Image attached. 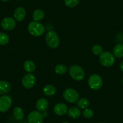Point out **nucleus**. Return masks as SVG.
<instances>
[{
  "instance_id": "c85d7f7f",
  "label": "nucleus",
  "mask_w": 123,
  "mask_h": 123,
  "mask_svg": "<svg viewBox=\"0 0 123 123\" xmlns=\"http://www.w3.org/2000/svg\"><path fill=\"white\" fill-rule=\"evenodd\" d=\"M62 123H69V122H67V121H64V122H62Z\"/></svg>"
},
{
  "instance_id": "7ed1b4c3",
  "label": "nucleus",
  "mask_w": 123,
  "mask_h": 123,
  "mask_svg": "<svg viewBox=\"0 0 123 123\" xmlns=\"http://www.w3.org/2000/svg\"><path fill=\"white\" fill-rule=\"evenodd\" d=\"M69 74L74 80L81 81L85 76V73L83 69L79 65H73L69 68Z\"/></svg>"
},
{
  "instance_id": "9d476101",
  "label": "nucleus",
  "mask_w": 123,
  "mask_h": 123,
  "mask_svg": "<svg viewBox=\"0 0 123 123\" xmlns=\"http://www.w3.org/2000/svg\"><path fill=\"white\" fill-rule=\"evenodd\" d=\"M1 27L4 30L10 31L14 29L16 25V21L14 18L11 17H7L3 19L1 22Z\"/></svg>"
},
{
  "instance_id": "5701e85b",
  "label": "nucleus",
  "mask_w": 123,
  "mask_h": 123,
  "mask_svg": "<svg viewBox=\"0 0 123 123\" xmlns=\"http://www.w3.org/2000/svg\"><path fill=\"white\" fill-rule=\"evenodd\" d=\"M92 53L96 55H100L103 53V48L100 45H94L92 48Z\"/></svg>"
},
{
  "instance_id": "aec40b11",
  "label": "nucleus",
  "mask_w": 123,
  "mask_h": 123,
  "mask_svg": "<svg viewBox=\"0 0 123 123\" xmlns=\"http://www.w3.org/2000/svg\"><path fill=\"white\" fill-rule=\"evenodd\" d=\"M90 102L89 100L86 98H81L77 101V106L79 109H85L89 106Z\"/></svg>"
},
{
  "instance_id": "c756f323",
  "label": "nucleus",
  "mask_w": 123,
  "mask_h": 123,
  "mask_svg": "<svg viewBox=\"0 0 123 123\" xmlns=\"http://www.w3.org/2000/svg\"></svg>"
},
{
  "instance_id": "f3484780",
  "label": "nucleus",
  "mask_w": 123,
  "mask_h": 123,
  "mask_svg": "<svg viewBox=\"0 0 123 123\" xmlns=\"http://www.w3.org/2000/svg\"><path fill=\"white\" fill-rule=\"evenodd\" d=\"M57 92L55 86L52 85H47L44 86L43 89V94L47 96H53L55 95Z\"/></svg>"
},
{
  "instance_id": "ddd939ff",
  "label": "nucleus",
  "mask_w": 123,
  "mask_h": 123,
  "mask_svg": "<svg viewBox=\"0 0 123 123\" xmlns=\"http://www.w3.org/2000/svg\"><path fill=\"white\" fill-rule=\"evenodd\" d=\"M48 107V101L44 98L39 99L36 104V107L39 112H43Z\"/></svg>"
},
{
  "instance_id": "4be33fe9",
  "label": "nucleus",
  "mask_w": 123,
  "mask_h": 123,
  "mask_svg": "<svg viewBox=\"0 0 123 123\" xmlns=\"http://www.w3.org/2000/svg\"><path fill=\"white\" fill-rule=\"evenodd\" d=\"M67 67L65 65L62 64H59L55 66V72L56 74L59 75H62L65 73H67Z\"/></svg>"
},
{
  "instance_id": "bb28decb",
  "label": "nucleus",
  "mask_w": 123,
  "mask_h": 123,
  "mask_svg": "<svg viewBox=\"0 0 123 123\" xmlns=\"http://www.w3.org/2000/svg\"><path fill=\"white\" fill-rule=\"evenodd\" d=\"M119 68L123 72V61H122L120 63V64H119Z\"/></svg>"
},
{
  "instance_id": "a211bd4d",
  "label": "nucleus",
  "mask_w": 123,
  "mask_h": 123,
  "mask_svg": "<svg viewBox=\"0 0 123 123\" xmlns=\"http://www.w3.org/2000/svg\"><path fill=\"white\" fill-rule=\"evenodd\" d=\"M24 69H25L26 72L28 73H31L35 71L36 69V65L35 63L31 60H26L24 63Z\"/></svg>"
},
{
  "instance_id": "393cba45",
  "label": "nucleus",
  "mask_w": 123,
  "mask_h": 123,
  "mask_svg": "<svg viewBox=\"0 0 123 123\" xmlns=\"http://www.w3.org/2000/svg\"><path fill=\"white\" fill-rule=\"evenodd\" d=\"M9 42V37L7 34L0 33V45H4Z\"/></svg>"
},
{
  "instance_id": "b1692460",
  "label": "nucleus",
  "mask_w": 123,
  "mask_h": 123,
  "mask_svg": "<svg viewBox=\"0 0 123 123\" xmlns=\"http://www.w3.org/2000/svg\"><path fill=\"white\" fill-rule=\"evenodd\" d=\"M80 0H65V4L69 8H74L76 7L80 3Z\"/></svg>"
},
{
  "instance_id": "6ab92c4d",
  "label": "nucleus",
  "mask_w": 123,
  "mask_h": 123,
  "mask_svg": "<svg viewBox=\"0 0 123 123\" xmlns=\"http://www.w3.org/2000/svg\"><path fill=\"white\" fill-rule=\"evenodd\" d=\"M113 54L117 58L123 57V44L118 43L116 45L113 49Z\"/></svg>"
},
{
  "instance_id": "20e7f679",
  "label": "nucleus",
  "mask_w": 123,
  "mask_h": 123,
  "mask_svg": "<svg viewBox=\"0 0 123 123\" xmlns=\"http://www.w3.org/2000/svg\"><path fill=\"white\" fill-rule=\"evenodd\" d=\"M99 60L100 63L103 67H110L115 63V59L113 54L109 51H105L100 55Z\"/></svg>"
},
{
  "instance_id": "a878e982",
  "label": "nucleus",
  "mask_w": 123,
  "mask_h": 123,
  "mask_svg": "<svg viewBox=\"0 0 123 123\" xmlns=\"http://www.w3.org/2000/svg\"><path fill=\"white\" fill-rule=\"evenodd\" d=\"M82 113L84 117H85L86 118H88V119L89 118H91L94 116V112L91 109H85L83 110Z\"/></svg>"
},
{
  "instance_id": "412c9836",
  "label": "nucleus",
  "mask_w": 123,
  "mask_h": 123,
  "mask_svg": "<svg viewBox=\"0 0 123 123\" xmlns=\"http://www.w3.org/2000/svg\"><path fill=\"white\" fill-rule=\"evenodd\" d=\"M45 16L44 12L41 9H37L35 10L33 14V19L35 21H41L43 19Z\"/></svg>"
},
{
  "instance_id": "1a4fd4ad",
  "label": "nucleus",
  "mask_w": 123,
  "mask_h": 123,
  "mask_svg": "<svg viewBox=\"0 0 123 123\" xmlns=\"http://www.w3.org/2000/svg\"><path fill=\"white\" fill-rule=\"evenodd\" d=\"M28 123H43V118L42 113L39 111H32L27 117Z\"/></svg>"
},
{
  "instance_id": "6e6552de",
  "label": "nucleus",
  "mask_w": 123,
  "mask_h": 123,
  "mask_svg": "<svg viewBox=\"0 0 123 123\" xmlns=\"http://www.w3.org/2000/svg\"><path fill=\"white\" fill-rule=\"evenodd\" d=\"M12 100L9 95H2L0 97V112H6L11 107Z\"/></svg>"
},
{
  "instance_id": "0eeeda50",
  "label": "nucleus",
  "mask_w": 123,
  "mask_h": 123,
  "mask_svg": "<svg viewBox=\"0 0 123 123\" xmlns=\"http://www.w3.org/2000/svg\"><path fill=\"white\" fill-rule=\"evenodd\" d=\"M36 83V78L35 75L31 73L25 74L22 79V85L25 88L31 89Z\"/></svg>"
},
{
  "instance_id": "2eb2a0df",
  "label": "nucleus",
  "mask_w": 123,
  "mask_h": 123,
  "mask_svg": "<svg viewBox=\"0 0 123 123\" xmlns=\"http://www.w3.org/2000/svg\"><path fill=\"white\" fill-rule=\"evenodd\" d=\"M13 117L17 121H22L24 118V112L20 107H16L13 111Z\"/></svg>"
},
{
  "instance_id": "39448f33",
  "label": "nucleus",
  "mask_w": 123,
  "mask_h": 123,
  "mask_svg": "<svg viewBox=\"0 0 123 123\" xmlns=\"http://www.w3.org/2000/svg\"><path fill=\"white\" fill-rule=\"evenodd\" d=\"M63 95L65 100L70 103H76L79 98V94L77 91L73 88H68L65 90Z\"/></svg>"
},
{
  "instance_id": "dca6fc26",
  "label": "nucleus",
  "mask_w": 123,
  "mask_h": 123,
  "mask_svg": "<svg viewBox=\"0 0 123 123\" xmlns=\"http://www.w3.org/2000/svg\"><path fill=\"white\" fill-rule=\"evenodd\" d=\"M68 116L73 119H76L81 116V112L79 108L76 107H72L68 110L67 112Z\"/></svg>"
},
{
  "instance_id": "9b49d317",
  "label": "nucleus",
  "mask_w": 123,
  "mask_h": 123,
  "mask_svg": "<svg viewBox=\"0 0 123 123\" xmlns=\"http://www.w3.org/2000/svg\"><path fill=\"white\" fill-rule=\"evenodd\" d=\"M54 112L55 115L59 116H63L68 112V107L64 103H58L54 106Z\"/></svg>"
},
{
  "instance_id": "cd10ccee",
  "label": "nucleus",
  "mask_w": 123,
  "mask_h": 123,
  "mask_svg": "<svg viewBox=\"0 0 123 123\" xmlns=\"http://www.w3.org/2000/svg\"><path fill=\"white\" fill-rule=\"evenodd\" d=\"M1 1L3 2H8V1H9L10 0H1Z\"/></svg>"
},
{
  "instance_id": "f257e3e1",
  "label": "nucleus",
  "mask_w": 123,
  "mask_h": 123,
  "mask_svg": "<svg viewBox=\"0 0 123 123\" xmlns=\"http://www.w3.org/2000/svg\"><path fill=\"white\" fill-rule=\"evenodd\" d=\"M28 31L31 36L39 37L43 35L45 31L44 25L37 21H31L28 25Z\"/></svg>"
},
{
  "instance_id": "423d86ee",
  "label": "nucleus",
  "mask_w": 123,
  "mask_h": 123,
  "mask_svg": "<svg viewBox=\"0 0 123 123\" xmlns=\"http://www.w3.org/2000/svg\"><path fill=\"white\" fill-rule=\"evenodd\" d=\"M89 86L93 90H98L102 87L103 80L98 74H92L88 80Z\"/></svg>"
},
{
  "instance_id": "f03ea898",
  "label": "nucleus",
  "mask_w": 123,
  "mask_h": 123,
  "mask_svg": "<svg viewBox=\"0 0 123 123\" xmlns=\"http://www.w3.org/2000/svg\"><path fill=\"white\" fill-rule=\"evenodd\" d=\"M45 41L47 45L51 48H56L60 44V38L55 31L51 30L48 31L45 36Z\"/></svg>"
},
{
  "instance_id": "4468645a",
  "label": "nucleus",
  "mask_w": 123,
  "mask_h": 123,
  "mask_svg": "<svg viewBox=\"0 0 123 123\" xmlns=\"http://www.w3.org/2000/svg\"><path fill=\"white\" fill-rule=\"evenodd\" d=\"M11 90V85L8 81H0V95H5Z\"/></svg>"
},
{
  "instance_id": "f8f14e48",
  "label": "nucleus",
  "mask_w": 123,
  "mask_h": 123,
  "mask_svg": "<svg viewBox=\"0 0 123 123\" xmlns=\"http://www.w3.org/2000/svg\"><path fill=\"white\" fill-rule=\"evenodd\" d=\"M26 16V11L24 8L18 7L14 12V18L18 22L23 21Z\"/></svg>"
},
{
  "instance_id": "7c9ffc66",
  "label": "nucleus",
  "mask_w": 123,
  "mask_h": 123,
  "mask_svg": "<svg viewBox=\"0 0 123 123\" xmlns=\"http://www.w3.org/2000/svg\"></svg>"
}]
</instances>
